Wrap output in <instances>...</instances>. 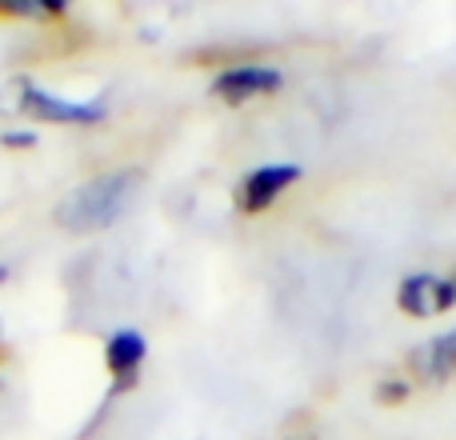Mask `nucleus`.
I'll return each instance as SVG.
<instances>
[{
	"instance_id": "nucleus-6",
	"label": "nucleus",
	"mask_w": 456,
	"mask_h": 440,
	"mask_svg": "<svg viewBox=\"0 0 456 440\" xmlns=\"http://www.w3.org/2000/svg\"><path fill=\"white\" fill-rule=\"evenodd\" d=\"M300 176H305V168L292 165V160L260 165L240 181V189H236V205H240V213H265V208H273L276 200L300 181Z\"/></svg>"
},
{
	"instance_id": "nucleus-9",
	"label": "nucleus",
	"mask_w": 456,
	"mask_h": 440,
	"mask_svg": "<svg viewBox=\"0 0 456 440\" xmlns=\"http://www.w3.org/2000/svg\"><path fill=\"white\" fill-rule=\"evenodd\" d=\"M0 16H16V20H37L40 12V0H0Z\"/></svg>"
},
{
	"instance_id": "nucleus-12",
	"label": "nucleus",
	"mask_w": 456,
	"mask_h": 440,
	"mask_svg": "<svg viewBox=\"0 0 456 440\" xmlns=\"http://www.w3.org/2000/svg\"><path fill=\"white\" fill-rule=\"evenodd\" d=\"M8 276H12V268H8V265H0V289H4V281H8Z\"/></svg>"
},
{
	"instance_id": "nucleus-11",
	"label": "nucleus",
	"mask_w": 456,
	"mask_h": 440,
	"mask_svg": "<svg viewBox=\"0 0 456 440\" xmlns=\"http://www.w3.org/2000/svg\"><path fill=\"white\" fill-rule=\"evenodd\" d=\"M69 4H72V0H40V12H45V16H64V12H69Z\"/></svg>"
},
{
	"instance_id": "nucleus-1",
	"label": "nucleus",
	"mask_w": 456,
	"mask_h": 440,
	"mask_svg": "<svg viewBox=\"0 0 456 440\" xmlns=\"http://www.w3.org/2000/svg\"><path fill=\"white\" fill-rule=\"evenodd\" d=\"M141 184H144V173L133 165L93 176V181H85L80 189H72L64 197V205L56 208V224L64 232H101V228H112L133 208Z\"/></svg>"
},
{
	"instance_id": "nucleus-7",
	"label": "nucleus",
	"mask_w": 456,
	"mask_h": 440,
	"mask_svg": "<svg viewBox=\"0 0 456 440\" xmlns=\"http://www.w3.org/2000/svg\"><path fill=\"white\" fill-rule=\"evenodd\" d=\"M409 377L417 385H449L456 377V329L420 340L409 353Z\"/></svg>"
},
{
	"instance_id": "nucleus-3",
	"label": "nucleus",
	"mask_w": 456,
	"mask_h": 440,
	"mask_svg": "<svg viewBox=\"0 0 456 440\" xmlns=\"http://www.w3.org/2000/svg\"><path fill=\"white\" fill-rule=\"evenodd\" d=\"M396 308L412 321H433L456 308V281L441 273H412L396 289Z\"/></svg>"
},
{
	"instance_id": "nucleus-4",
	"label": "nucleus",
	"mask_w": 456,
	"mask_h": 440,
	"mask_svg": "<svg viewBox=\"0 0 456 440\" xmlns=\"http://www.w3.org/2000/svg\"><path fill=\"white\" fill-rule=\"evenodd\" d=\"M284 85V72L276 64H228L213 77L208 93L224 104H244V101H256V96H273L281 93Z\"/></svg>"
},
{
	"instance_id": "nucleus-13",
	"label": "nucleus",
	"mask_w": 456,
	"mask_h": 440,
	"mask_svg": "<svg viewBox=\"0 0 456 440\" xmlns=\"http://www.w3.org/2000/svg\"><path fill=\"white\" fill-rule=\"evenodd\" d=\"M0 340H4V321H0Z\"/></svg>"
},
{
	"instance_id": "nucleus-10",
	"label": "nucleus",
	"mask_w": 456,
	"mask_h": 440,
	"mask_svg": "<svg viewBox=\"0 0 456 440\" xmlns=\"http://www.w3.org/2000/svg\"><path fill=\"white\" fill-rule=\"evenodd\" d=\"M0 144L4 149H37L40 136L32 128H8V133H0Z\"/></svg>"
},
{
	"instance_id": "nucleus-14",
	"label": "nucleus",
	"mask_w": 456,
	"mask_h": 440,
	"mask_svg": "<svg viewBox=\"0 0 456 440\" xmlns=\"http://www.w3.org/2000/svg\"><path fill=\"white\" fill-rule=\"evenodd\" d=\"M452 281H456V276H452Z\"/></svg>"
},
{
	"instance_id": "nucleus-2",
	"label": "nucleus",
	"mask_w": 456,
	"mask_h": 440,
	"mask_svg": "<svg viewBox=\"0 0 456 440\" xmlns=\"http://www.w3.org/2000/svg\"><path fill=\"white\" fill-rule=\"evenodd\" d=\"M20 112L45 120V125H80L85 128V125H101V120L109 117V104H104V96H96V101H69V96H56V93H48V88L24 80Z\"/></svg>"
},
{
	"instance_id": "nucleus-8",
	"label": "nucleus",
	"mask_w": 456,
	"mask_h": 440,
	"mask_svg": "<svg viewBox=\"0 0 456 440\" xmlns=\"http://www.w3.org/2000/svg\"><path fill=\"white\" fill-rule=\"evenodd\" d=\"M412 396V380L409 377H380L377 380V401L380 404H404Z\"/></svg>"
},
{
	"instance_id": "nucleus-5",
	"label": "nucleus",
	"mask_w": 456,
	"mask_h": 440,
	"mask_svg": "<svg viewBox=\"0 0 456 440\" xmlns=\"http://www.w3.org/2000/svg\"><path fill=\"white\" fill-rule=\"evenodd\" d=\"M144 361H149V337L141 329H117L104 340V369L112 377V396H125L141 385Z\"/></svg>"
}]
</instances>
